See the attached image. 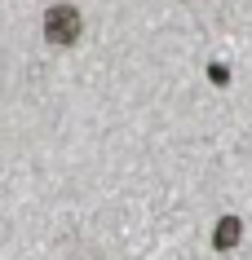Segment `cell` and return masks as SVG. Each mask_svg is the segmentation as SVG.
Returning a JSON list of instances; mask_svg holds the SVG:
<instances>
[{
	"label": "cell",
	"mask_w": 252,
	"mask_h": 260,
	"mask_svg": "<svg viewBox=\"0 0 252 260\" xmlns=\"http://www.w3.org/2000/svg\"><path fill=\"white\" fill-rule=\"evenodd\" d=\"M84 31V18L75 5H53V9H44V40L53 44V49H71V44L80 40Z\"/></svg>",
	"instance_id": "obj_1"
},
{
	"label": "cell",
	"mask_w": 252,
	"mask_h": 260,
	"mask_svg": "<svg viewBox=\"0 0 252 260\" xmlns=\"http://www.w3.org/2000/svg\"><path fill=\"white\" fill-rule=\"evenodd\" d=\"M239 238H243V225H239V216H221V220H217V230H212V247H217V251H230V247H239Z\"/></svg>",
	"instance_id": "obj_2"
},
{
	"label": "cell",
	"mask_w": 252,
	"mask_h": 260,
	"mask_svg": "<svg viewBox=\"0 0 252 260\" xmlns=\"http://www.w3.org/2000/svg\"><path fill=\"white\" fill-rule=\"evenodd\" d=\"M208 80L212 84H226V80H230V71H226L221 62H212V67H208Z\"/></svg>",
	"instance_id": "obj_3"
}]
</instances>
